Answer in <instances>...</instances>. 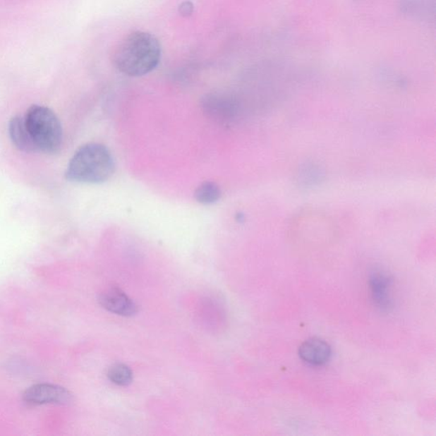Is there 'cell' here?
<instances>
[{
  "label": "cell",
  "mask_w": 436,
  "mask_h": 436,
  "mask_svg": "<svg viewBox=\"0 0 436 436\" xmlns=\"http://www.w3.org/2000/svg\"><path fill=\"white\" fill-rule=\"evenodd\" d=\"M162 59L159 40L150 32L138 31L126 37L114 54V63L126 75H147L157 67Z\"/></svg>",
  "instance_id": "cell-1"
},
{
  "label": "cell",
  "mask_w": 436,
  "mask_h": 436,
  "mask_svg": "<svg viewBox=\"0 0 436 436\" xmlns=\"http://www.w3.org/2000/svg\"><path fill=\"white\" fill-rule=\"evenodd\" d=\"M368 285L374 305L382 311L389 310L393 304L392 275L382 270H374L370 274Z\"/></svg>",
  "instance_id": "cell-6"
},
{
  "label": "cell",
  "mask_w": 436,
  "mask_h": 436,
  "mask_svg": "<svg viewBox=\"0 0 436 436\" xmlns=\"http://www.w3.org/2000/svg\"><path fill=\"white\" fill-rule=\"evenodd\" d=\"M98 301L105 310L126 317L133 316L138 312L137 304L116 287H111L102 291Z\"/></svg>",
  "instance_id": "cell-7"
},
{
  "label": "cell",
  "mask_w": 436,
  "mask_h": 436,
  "mask_svg": "<svg viewBox=\"0 0 436 436\" xmlns=\"http://www.w3.org/2000/svg\"><path fill=\"white\" fill-rule=\"evenodd\" d=\"M193 6L190 2H183L180 6L181 14L183 16H189L192 14Z\"/></svg>",
  "instance_id": "cell-12"
},
{
  "label": "cell",
  "mask_w": 436,
  "mask_h": 436,
  "mask_svg": "<svg viewBox=\"0 0 436 436\" xmlns=\"http://www.w3.org/2000/svg\"><path fill=\"white\" fill-rule=\"evenodd\" d=\"M23 401L32 406L68 404L72 401V394L63 387L51 384H39L30 387L24 392Z\"/></svg>",
  "instance_id": "cell-5"
},
{
  "label": "cell",
  "mask_w": 436,
  "mask_h": 436,
  "mask_svg": "<svg viewBox=\"0 0 436 436\" xmlns=\"http://www.w3.org/2000/svg\"><path fill=\"white\" fill-rule=\"evenodd\" d=\"M114 169V160L108 147L100 143H87L70 159L65 175L71 182L99 184L113 176Z\"/></svg>",
  "instance_id": "cell-2"
},
{
  "label": "cell",
  "mask_w": 436,
  "mask_h": 436,
  "mask_svg": "<svg viewBox=\"0 0 436 436\" xmlns=\"http://www.w3.org/2000/svg\"><path fill=\"white\" fill-rule=\"evenodd\" d=\"M111 382L119 386H127L133 382V374L131 370L124 364H115L108 372Z\"/></svg>",
  "instance_id": "cell-11"
},
{
  "label": "cell",
  "mask_w": 436,
  "mask_h": 436,
  "mask_svg": "<svg viewBox=\"0 0 436 436\" xmlns=\"http://www.w3.org/2000/svg\"><path fill=\"white\" fill-rule=\"evenodd\" d=\"M9 135L12 143L16 149L25 153L38 152L34 141L28 130L24 117L16 116L9 123Z\"/></svg>",
  "instance_id": "cell-9"
},
{
  "label": "cell",
  "mask_w": 436,
  "mask_h": 436,
  "mask_svg": "<svg viewBox=\"0 0 436 436\" xmlns=\"http://www.w3.org/2000/svg\"><path fill=\"white\" fill-rule=\"evenodd\" d=\"M301 360L313 367H322L327 364L332 356V348L326 341L310 339L303 342L299 348Z\"/></svg>",
  "instance_id": "cell-8"
},
{
  "label": "cell",
  "mask_w": 436,
  "mask_h": 436,
  "mask_svg": "<svg viewBox=\"0 0 436 436\" xmlns=\"http://www.w3.org/2000/svg\"><path fill=\"white\" fill-rule=\"evenodd\" d=\"M222 193L216 183H201L195 193V200L202 205H212L220 199Z\"/></svg>",
  "instance_id": "cell-10"
},
{
  "label": "cell",
  "mask_w": 436,
  "mask_h": 436,
  "mask_svg": "<svg viewBox=\"0 0 436 436\" xmlns=\"http://www.w3.org/2000/svg\"><path fill=\"white\" fill-rule=\"evenodd\" d=\"M24 119L38 151L49 155L59 152L63 144V127L52 109L32 105L27 111Z\"/></svg>",
  "instance_id": "cell-3"
},
{
  "label": "cell",
  "mask_w": 436,
  "mask_h": 436,
  "mask_svg": "<svg viewBox=\"0 0 436 436\" xmlns=\"http://www.w3.org/2000/svg\"><path fill=\"white\" fill-rule=\"evenodd\" d=\"M205 114L219 124H229L238 114L237 102L225 94L214 93L205 96L201 102Z\"/></svg>",
  "instance_id": "cell-4"
}]
</instances>
